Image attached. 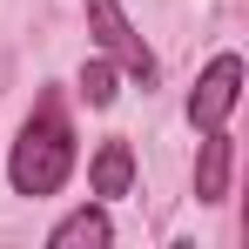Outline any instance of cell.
<instances>
[{
  "label": "cell",
  "instance_id": "obj_2",
  "mask_svg": "<svg viewBox=\"0 0 249 249\" xmlns=\"http://www.w3.org/2000/svg\"><path fill=\"white\" fill-rule=\"evenodd\" d=\"M88 27H94V41L108 47V54H115V61H122L142 88H155V74H162V68H155V54L142 47V34L128 27V14L115 7V0H88Z\"/></svg>",
  "mask_w": 249,
  "mask_h": 249
},
{
  "label": "cell",
  "instance_id": "obj_4",
  "mask_svg": "<svg viewBox=\"0 0 249 249\" xmlns=\"http://www.w3.org/2000/svg\"><path fill=\"white\" fill-rule=\"evenodd\" d=\"M222 189H229V135L209 128L202 162H196V196H202V202H222Z\"/></svg>",
  "mask_w": 249,
  "mask_h": 249
},
{
  "label": "cell",
  "instance_id": "obj_5",
  "mask_svg": "<svg viewBox=\"0 0 249 249\" xmlns=\"http://www.w3.org/2000/svg\"><path fill=\"white\" fill-rule=\"evenodd\" d=\"M108 236H115V229H108V215H101V209H74L47 243H54V249H101Z\"/></svg>",
  "mask_w": 249,
  "mask_h": 249
},
{
  "label": "cell",
  "instance_id": "obj_3",
  "mask_svg": "<svg viewBox=\"0 0 249 249\" xmlns=\"http://www.w3.org/2000/svg\"><path fill=\"white\" fill-rule=\"evenodd\" d=\"M236 94H243V61H236V54H215V61H209V74L202 81H196V94H189V122L202 128H222L229 122V108H236Z\"/></svg>",
  "mask_w": 249,
  "mask_h": 249
},
{
  "label": "cell",
  "instance_id": "obj_7",
  "mask_svg": "<svg viewBox=\"0 0 249 249\" xmlns=\"http://www.w3.org/2000/svg\"><path fill=\"white\" fill-rule=\"evenodd\" d=\"M81 94H88V108H108L115 101V68L108 61H88L81 68Z\"/></svg>",
  "mask_w": 249,
  "mask_h": 249
},
{
  "label": "cell",
  "instance_id": "obj_1",
  "mask_svg": "<svg viewBox=\"0 0 249 249\" xmlns=\"http://www.w3.org/2000/svg\"><path fill=\"white\" fill-rule=\"evenodd\" d=\"M68 168H74V128L61 122V101H41L34 122L20 128V142H14L7 175H14L20 196H54L68 182Z\"/></svg>",
  "mask_w": 249,
  "mask_h": 249
},
{
  "label": "cell",
  "instance_id": "obj_6",
  "mask_svg": "<svg viewBox=\"0 0 249 249\" xmlns=\"http://www.w3.org/2000/svg\"><path fill=\"white\" fill-rule=\"evenodd\" d=\"M128 182H135V155L128 142H108L94 155V196H128Z\"/></svg>",
  "mask_w": 249,
  "mask_h": 249
}]
</instances>
